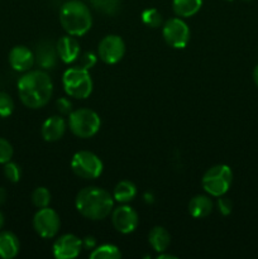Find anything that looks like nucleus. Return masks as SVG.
<instances>
[{"mask_svg": "<svg viewBox=\"0 0 258 259\" xmlns=\"http://www.w3.org/2000/svg\"><path fill=\"white\" fill-rule=\"evenodd\" d=\"M3 225H4V215H3V212L0 211V230H2Z\"/></svg>", "mask_w": 258, "mask_h": 259, "instance_id": "obj_36", "label": "nucleus"}, {"mask_svg": "<svg viewBox=\"0 0 258 259\" xmlns=\"http://www.w3.org/2000/svg\"><path fill=\"white\" fill-rule=\"evenodd\" d=\"M62 85L66 94L75 99H86L93 93V78L85 68L78 66L65 71L62 76Z\"/></svg>", "mask_w": 258, "mask_h": 259, "instance_id": "obj_4", "label": "nucleus"}, {"mask_svg": "<svg viewBox=\"0 0 258 259\" xmlns=\"http://www.w3.org/2000/svg\"><path fill=\"white\" fill-rule=\"evenodd\" d=\"M14 149L13 146L4 138H0V163L4 164L7 162L12 161Z\"/></svg>", "mask_w": 258, "mask_h": 259, "instance_id": "obj_28", "label": "nucleus"}, {"mask_svg": "<svg viewBox=\"0 0 258 259\" xmlns=\"http://www.w3.org/2000/svg\"><path fill=\"white\" fill-rule=\"evenodd\" d=\"M245 2H250V0H245Z\"/></svg>", "mask_w": 258, "mask_h": 259, "instance_id": "obj_38", "label": "nucleus"}, {"mask_svg": "<svg viewBox=\"0 0 258 259\" xmlns=\"http://www.w3.org/2000/svg\"><path fill=\"white\" fill-rule=\"evenodd\" d=\"M176 255H172V254H163V253H159L157 255V259H176Z\"/></svg>", "mask_w": 258, "mask_h": 259, "instance_id": "obj_34", "label": "nucleus"}, {"mask_svg": "<svg viewBox=\"0 0 258 259\" xmlns=\"http://www.w3.org/2000/svg\"><path fill=\"white\" fill-rule=\"evenodd\" d=\"M202 7V0H174L172 8L176 15L184 18L192 17Z\"/></svg>", "mask_w": 258, "mask_h": 259, "instance_id": "obj_20", "label": "nucleus"}, {"mask_svg": "<svg viewBox=\"0 0 258 259\" xmlns=\"http://www.w3.org/2000/svg\"><path fill=\"white\" fill-rule=\"evenodd\" d=\"M93 7L103 14H115L120 5V0H90Z\"/></svg>", "mask_w": 258, "mask_h": 259, "instance_id": "obj_23", "label": "nucleus"}, {"mask_svg": "<svg viewBox=\"0 0 258 259\" xmlns=\"http://www.w3.org/2000/svg\"><path fill=\"white\" fill-rule=\"evenodd\" d=\"M14 110V101L7 93H0V116L7 118Z\"/></svg>", "mask_w": 258, "mask_h": 259, "instance_id": "obj_26", "label": "nucleus"}, {"mask_svg": "<svg viewBox=\"0 0 258 259\" xmlns=\"http://www.w3.org/2000/svg\"><path fill=\"white\" fill-rule=\"evenodd\" d=\"M142 22L151 28H158L162 24V15L154 8L146 9L142 13Z\"/></svg>", "mask_w": 258, "mask_h": 259, "instance_id": "obj_25", "label": "nucleus"}, {"mask_svg": "<svg viewBox=\"0 0 258 259\" xmlns=\"http://www.w3.org/2000/svg\"><path fill=\"white\" fill-rule=\"evenodd\" d=\"M60 23L68 34L81 37L93 25V17L88 5L80 0H70L61 7Z\"/></svg>", "mask_w": 258, "mask_h": 259, "instance_id": "obj_3", "label": "nucleus"}, {"mask_svg": "<svg viewBox=\"0 0 258 259\" xmlns=\"http://www.w3.org/2000/svg\"><path fill=\"white\" fill-rule=\"evenodd\" d=\"M91 259H119L121 258V253L116 245L103 244L95 247L90 253Z\"/></svg>", "mask_w": 258, "mask_h": 259, "instance_id": "obj_22", "label": "nucleus"}, {"mask_svg": "<svg viewBox=\"0 0 258 259\" xmlns=\"http://www.w3.org/2000/svg\"><path fill=\"white\" fill-rule=\"evenodd\" d=\"M99 57L108 65H114L124 57L125 43L121 37L116 34H109L100 40L98 47Z\"/></svg>", "mask_w": 258, "mask_h": 259, "instance_id": "obj_10", "label": "nucleus"}, {"mask_svg": "<svg viewBox=\"0 0 258 259\" xmlns=\"http://www.w3.org/2000/svg\"><path fill=\"white\" fill-rule=\"evenodd\" d=\"M68 126L78 138H91L101 126L100 116L91 109H77L68 115Z\"/></svg>", "mask_w": 258, "mask_h": 259, "instance_id": "obj_6", "label": "nucleus"}, {"mask_svg": "<svg viewBox=\"0 0 258 259\" xmlns=\"http://www.w3.org/2000/svg\"><path fill=\"white\" fill-rule=\"evenodd\" d=\"M61 220L57 212L46 206L38 210L33 217V228L45 239L56 237L60 230Z\"/></svg>", "mask_w": 258, "mask_h": 259, "instance_id": "obj_8", "label": "nucleus"}, {"mask_svg": "<svg viewBox=\"0 0 258 259\" xmlns=\"http://www.w3.org/2000/svg\"><path fill=\"white\" fill-rule=\"evenodd\" d=\"M57 109L62 115H70L72 113V103L68 99L61 98L57 100Z\"/></svg>", "mask_w": 258, "mask_h": 259, "instance_id": "obj_31", "label": "nucleus"}, {"mask_svg": "<svg viewBox=\"0 0 258 259\" xmlns=\"http://www.w3.org/2000/svg\"><path fill=\"white\" fill-rule=\"evenodd\" d=\"M5 200H7V191H5V189L0 187V206L4 204Z\"/></svg>", "mask_w": 258, "mask_h": 259, "instance_id": "obj_33", "label": "nucleus"}, {"mask_svg": "<svg viewBox=\"0 0 258 259\" xmlns=\"http://www.w3.org/2000/svg\"><path fill=\"white\" fill-rule=\"evenodd\" d=\"M217 205H218V210H219V212L224 215V217H227V215H229L230 212H232L233 204L229 199H227V197L219 196Z\"/></svg>", "mask_w": 258, "mask_h": 259, "instance_id": "obj_30", "label": "nucleus"}, {"mask_svg": "<svg viewBox=\"0 0 258 259\" xmlns=\"http://www.w3.org/2000/svg\"><path fill=\"white\" fill-rule=\"evenodd\" d=\"M77 60H78V65H77L78 67L85 68V70L89 71L91 67H93V66H95L98 57H96L93 52H85L83 55L78 56Z\"/></svg>", "mask_w": 258, "mask_h": 259, "instance_id": "obj_29", "label": "nucleus"}, {"mask_svg": "<svg viewBox=\"0 0 258 259\" xmlns=\"http://www.w3.org/2000/svg\"><path fill=\"white\" fill-rule=\"evenodd\" d=\"M253 80H254L255 85L258 86V65L254 67V71H253Z\"/></svg>", "mask_w": 258, "mask_h": 259, "instance_id": "obj_35", "label": "nucleus"}, {"mask_svg": "<svg viewBox=\"0 0 258 259\" xmlns=\"http://www.w3.org/2000/svg\"><path fill=\"white\" fill-rule=\"evenodd\" d=\"M162 34L167 45L181 50L186 47L190 40V28L180 18H171L163 24Z\"/></svg>", "mask_w": 258, "mask_h": 259, "instance_id": "obj_9", "label": "nucleus"}, {"mask_svg": "<svg viewBox=\"0 0 258 259\" xmlns=\"http://www.w3.org/2000/svg\"><path fill=\"white\" fill-rule=\"evenodd\" d=\"M71 168L76 176L83 180H95L103 174L104 164L95 153L80 151L73 154L71 159Z\"/></svg>", "mask_w": 258, "mask_h": 259, "instance_id": "obj_7", "label": "nucleus"}, {"mask_svg": "<svg viewBox=\"0 0 258 259\" xmlns=\"http://www.w3.org/2000/svg\"><path fill=\"white\" fill-rule=\"evenodd\" d=\"M57 55L65 63H72L80 56V45L73 35H63L56 45Z\"/></svg>", "mask_w": 258, "mask_h": 259, "instance_id": "obj_14", "label": "nucleus"}, {"mask_svg": "<svg viewBox=\"0 0 258 259\" xmlns=\"http://www.w3.org/2000/svg\"><path fill=\"white\" fill-rule=\"evenodd\" d=\"M148 242L156 252L162 253L171 244V235L163 227H154L149 232Z\"/></svg>", "mask_w": 258, "mask_h": 259, "instance_id": "obj_18", "label": "nucleus"}, {"mask_svg": "<svg viewBox=\"0 0 258 259\" xmlns=\"http://www.w3.org/2000/svg\"><path fill=\"white\" fill-rule=\"evenodd\" d=\"M212 206H214V204H212L211 199L209 196L196 195V196L190 200L189 212L195 219H202V218H206L212 211Z\"/></svg>", "mask_w": 258, "mask_h": 259, "instance_id": "obj_17", "label": "nucleus"}, {"mask_svg": "<svg viewBox=\"0 0 258 259\" xmlns=\"http://www.w3.org/2000/svg\"><path fill=\"white\" fill-rule=\"evenodd\" d=\"M137 196V187L133 182L131 181H120L119 184H116V186L114 187L113 197L114 200H116L118 202H125L132 201L134 197Z\"/></svg>", "mask_w": 258, "mask_h": 259, "instance_id": "obj_21", "label": "nucleus"}, {"mask_svg": "<svg viewBox=\"0 0 258 259\" xmlns=\"http://www.w3.org/2000/svg\"><path fill=\"white\" fill-rule=\"evenodd\" d=\"M96 247V240L94 237H86L82 239V248L85 249H94Z\"/></svg>", "mask_w": 258, "mask_h": 259, "instance_id": "obj_32", "label": "nucleus"}, {"mask_svg": "<svg viewBox=\"0 0 258 259\" xmlns=\"http://www.w3.org/2000/svg\"><path fill=\"white\" fill-rule=\"evenodd\" d=\"M227 2H233V0H227Z\"/></svg>", "mask_w": 258, "mask_h": 259, "instance_id": "obj_37", "label": "nucleus"}, {"mask_svg": "<svg viewBox=\"0 0 258 259\" xmlns=\"http://www.w3.org/2000/svg\"><path fill=\"white\" fill-rule=\"evenodd\" d=\"M53 82L45 71H27L18 80V95L27 108H43L51 100Z\"/></svg>", "mask_w": 258, "mask_h": 259, "instance_id": "obj_1", "label": "nucleus"}, {"mask_svg": "<svg viewBox=\"0 0 258 259\" xmlns=\"http://www.w3.org/2000/svg\"><path fill=\"white\" fill-rule=\"evenodd\" d=\"M19 239L12 232L0 233V258L13 259L19 253Z\"/></svg>", "mask_w": 258, "mask_h": 259, "instance_id": "obj_16", "label": "nucleus"}, {"mask_svg": "<svg viewBox=\"0 0 258 259\" xmlns=\"http://www.w3.org/2000/svg\"><path fill=\"white\" fill-rule=\"evenodd\" d=\"M4 175L10 182L13 184H17L20 180V176H22V172H20L19 166L14 162L9 161L7 163H4Z\"/></svg>", "mask_w": 258, "mask_h": 259, "instance_id": "obj_27", "label": "nucleus"}, {"mask_svg": "<svg viewBox=\"0 0 258 259\" xmlns=\"http://www.w3.org/2000/svg\"><path fill=\"white\" fill-rule=\"evenodd\" d=\"M111 222L114 228L121 234H129L137 229L139 223L138 214L136 210L131 206H119L116 207L111 215Z\"/></svg>", "mask_w": 258, "mask_h": 259, "instance_id": "obj_11", "label": "nucleus"}, {"mask_svg": "<svg viewBox=\"0 0 258 259\" xmlns=\"http://www.w3.org/2000/svg\"><path fill=\"white\" fill-rule=\"evenodd\" d=\"M9 63L13 70L27 72L34 65V55L25 46H15L9 52Z\"/></svg>", "mask_w": 258, "mask_h": 259, "instance_id": "obj_13", "label": "nucleus"}, {"mask_svg": "<svg viewBox=\"0 0 258 259\" xmlns=\"http://www.w3.org/2000/svg\"><path fill=\"white\" fill-rule=\"evenodd\" d=\"M32 202L38 209L48 206L51 202V192L46 187H37L32 194Z\"/></svg>", "mask_w": 258, "mask_h": 259, "instance_id": "obj_24", "label": "nucleus"}, {"mask_svg": "<svg viewBox=\"0 0 258 259\" xmlns=\"http://www.w3.org/2000/svg\"><path fill=\"white\" fill-rule=\"evenodd\" d=\"M57 60V50L51 42H42L37 47V61L43 68H53Z\"/></svg>", "mask_w": 258, "mask_h": 259, "instance_id": "obj_19", "label": "nucleus"}, {"mask_svg": "<svg viewBox=\"0 0 258 259\" xmlns=\"http://www.w3.org/2000/svg\"><path fill=\"white\" fill-rule=\"evenodd\" d=\"M67 124L63 118L53 115L48 118L42 125V137L46 142H56L65 134Z\"/></svg>", "mask_w": 258, "mask_h": 259, "instance_id": "obj_15", "label": "nucleus"}, {"mask_svg": "<svg viewBox=\"0 0 258 259\" xmlns=\"http://www.w3.org/2000/svg\"><path fill=\"white\" fill-rule=\"evenodd\" d=\"M53 255L57 259H73L82 249V240L73 234H65L53 243Z\"/></svg>", "mask_w": 258, "mask_h": 259, "instance_id": "obj_12", "label": "nucleus"}, {"mask_svg": "<svg viewBox=\"0 0 258 259\" xmlns=\"http://www.w3.org/2000/svg\"><path fill=\"white\" fill-rule=\"evenodd\" d=\"M77 211L90 220H103L113 211L114 197L101 187H85L75 200Z\"/></svg>", "mask_w": 258, "mask_h": 259, "instance_id": "obj_2", "label": "nucleus"}, {"mask_svg": "<svg viewBox=\"0 0 258 259\" xmlns=\"http://www.w3.org/2000/svg\"><path fill=\"white\" fill-rule=\"evenodd\" d=\"M233 182V172L227 164H217L207 169L201 179L202 189L210 196H224Z\"/></svg>", "mask_w": 258, "mask_h": 259, "instance_id": "obj_5", "label": "nucleus"}]
</instances>
